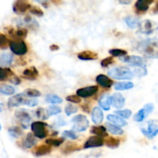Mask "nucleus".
<instances>
[{
  "label": "nucleus",
  "mask_w": 158,
  "mask_h": 158,
  "mask_svg": "<svg viewBox=\"0 0 158 158\" xmlns=\"http://www.w3.org/2000/svg\"><path fill=\"white\" fill-rule=\"evenodd\" d=\"M149 114H150L145 110V108L143 107L142 109H140V110H138V112L136 113V114H134L133 118H134V121L139 122V123H140V122L143 121V120H145V118H146Z\"/></svg>",
  "instance_id": "nucleus-33"
},
{
  "label": "nucleus",
  "mask_w": 158,
  "mask_h": 158,
  "mask_svg": "<svg viewBox=\"0 0 158 158\" xmlns=\"http://www.w3.org/2000/svg\"><path fill=\"white\" fill-rule=\"evenodd\" d=\"M15 117L18 120V121L19 122L20 125H21L23 129L26 130L29 128L30 122L32 120V117L26 110H17L15 112Z\"/></svg>",
  "instance_id": "nucleus-6"
},
{
  "label": "nucleus",
  "mask_w": 158,
  "mask_h": 158,
  "mask_svg": "<svg viewBox=\"0 0 158 158\" xmlns=\"http://www.w3.org/2000/svg\"><path fill=\"white\" fill-rule=\"evenodd\" d=\"M26 100V96L23 93H22V94H16V95H14L12 97H10L8 100L7 105L9 108L17 107V106H21V105H24Z\"/></svg>",
  "instance_id": "nucleus-12"
},
{
  "label": "nucleus",
  "mask_w": 158,
  "mask_h": 158,
  "mask_svg": "<svg viewBox=\"0 0 158 158\" xmlns=\"http://www.w3.org/2000/svg\"><path fill=\"white\" fill-rule=\"evenodd\" d=\"M103 144H104V140L103 138L97 137V136H92V137H89L87 140L85 142L83 148L89 149V148H100V147H103Z\"/></svg>",
  "instance_id": "nucleus-13"
},
{
  "label": "nucleus",
  "mask_w": 158,
  "mask_h": 158,
  "mask_svg": "<svg viewBox=\"0 0 158 158\" xmlns=\"http://www.w3.org/2000/svg\"><path fill=\"white\" fill-rule=\"evenodd\" d=\"M66 100L68 102L73 103H81L82 99L79 97L77 95H69L66 97Z\"/></svg>",
  "instance_id": "nucleus-46"
},
{
  "label": "nucleus",
  "mask_w": 158,
  "mask_h": 158,
  "mask_svg": "<svg viewBox=\"0 0 158 158\" xmlns=\"http://www.w3.org/2000/svg\"><path fill=\"white\" fill-rule=\"evenodd\" d=\"M114 113L116 114V115L121 117L123 120L124 119H129L132 115V111L131 110H121L114 111Z\"/></svg>",
  "instance_id": "nucleus-42"
},
{
  "label": "nucleus",
  "mask_w": 158,
  "mask_h": 158,
  "mask_svg": "<svg viewBox=\"0 0 158 158\" xmlns=\"http://www.w3.org/2000/svg\"><path fill=\"white\" fill-rule=\"evenodd\" d=\"M9 47L12 53L17 56H23L28 52V47L23 40H9Z\"/></svg>",
  "instance_id": "nucleus-5"
},
{
  "label": "nucleus",
  "mask_w": 158,
  "mask_h": 158,
  "mask_svg": "<svg viewBox=\"0 0 158 158\" xmlns=\"http://www.w3.org/2000/svg\"><path fill=\"white\" fill-rule=\"evenodd\" d=\"M120 60L123 63H128L134 66H140L143 65V58L138 56H125L120 57Z\"/></svg>",
  "instance_id": "nucleus-14"
},
{
  "label": "nucleus",
  "mask_w": 158,
  "mask_h": 158,
  "mask_svg": "<svg viewBox=\"0 0 158 158\" xmlns=\"http://www.w3.org/2000/svg\"><path fill=\"white\" fill-rule=\"evenodd\" d=\"M29 12L32 14V15H35L38 17H42L43 16V11L40 9L38 6H32L31 8L29 9Z\"/></svg>",
  "instance_id": "nucleus-45"
},
{
  "label": "nucleus",
  "mask_w": 158,
  "mask_h": 158,
  "mask_svg": "<svg viewBox=\"0 0 158 158\" xmlns=\"http://www.w3.org/2000/svg\"><path fill=\"white\" fill-rule=\"evenodd\" d=\"M71 122L73 123L72 131H78V132H83L87 130L89 126V122L86 116L79 114L75 116L71 120Z\"/></svg>",
  "instance_id": "nucleus-3"
},
{
  "label": "nucleus",
  "mask_w": 158,
  "mask_h": 158,
  "mask_svg": "<svg viewBox=\"0 0 158 158\" xmlns=\"http://www.w3.org/2000/svg\"><path fill=\"white\" fill-rule=\"evenodd\" d=\"M2 130V126H1V123H0V131Z\"/></svg>",
  "instance_id": "nucleus-56"
},
{
  "label": "nucleus",
  "mask_w": 158,
  "mask_h": 158,
  "mask_svg": "<svg viewBox=\"0 0 158 158\" xmlns=\"http://www.w3.org/2000/svg\"><path fill=\"white\" fill-rule=\"evenodd\" d=\"M143 108H145L146 110L148 111L149 114H151L154 110V105L153 104V103H147V104L144 105Z\"/></svg>",
  "instance_id": "nucleus-52"
},
{
  "label": "nucleus",
  "mask_w": 158,
  "mask_h": 158,
  "mask_svg": "<svg viewBox=\"0 0 158 158\" xmlns=\"http://www.w3.org/2000/svg\"><path fill=\"white\" fill-rule=\"evenodd\" d=\"M156 29H157V23L152 20H143L139 24V31L145 35H151Z\"/></svg>",
  "instance_id": "nucleus-8"
},
{
  "label": "nucleus",
  "mask_w": 158,
  "mask_h": 158,
  "mask_svg": "<svg viewBox=\"0 0 158 158\" xmlns=\"http://www.w3.org/2000/svg\"><path fill=\"white\" fill-rule=\"evenodd\" d=\"M52 151V147L47 144H42L36 147L32 150V154L36 157H42V156L48 155Z\"/></svg>",
  "instance_id": "nucleus-17"
},
{
  "label": "nucleus",
  "mask_w": 158,
  "mask_h": 158,
  "mask_svg": "<svg viewBox=\"0 0 158 158\" xmlns=\"http://www.w3.org/2000/svg\"><path fill=\"white\" fill-rule=\"evenodd\" d=\"M142 134L148 137L150 140L154 139L156 136L157 135L158 133V127H157V121L156 120H150L148 122V128H140Z\"/></svg>",
  "instance_id": "nucleus-7"
},
{
  "label": "nucleus",
  "mask_w": 158,
  "mask_h": 158,
  "mask_svg": "<svg viewBox=\"0 0 158 158\" xmlns=\"http://www.w3.org/2000/svg\"><path fill=\"white\" fill-rule=\"evenodd\" d=\"M106 119L110 122H112L113 123H114V125L119 127H125L127 125L126 120L122 119L121 117H118L117 115H115V114H109L106 117Z\"/></svg>",
  "instance_id": "nucleus-24"
},
{
  "label": "nucleus",
  "mask_w": 158,
  "mask_h": 158,
  "mask_svg": "<svg viewBox=\"0 0 158 158\" xmlns=\"http://www.w3.org/2000/svg\"><path fill=\"white\" fill-rule=\"evenodd\" d=\"M123 21L127 25V26H129L130 28H132V29L138 27L139 24H140L138 18L133 16V15H128V16L124 17Z\"/></svg>",
  "instance_id": "nucleus-29"
},
{
  "label": "nucleus",
  "mask_w": 158,
  "mask_h": 158,
  "mask_svg": "<svg viewBox=\"0 0 158 158\" xmlns=\"http://www.w3.org/2000/svg\"><path fill=\"white\" fill-rule=\"evenodd\" d=\"M91 119H92V121L96 124H100L103 122V113L99 106H95L93 109L92 113H91Z\"/></svg>",
  "instance_id": "nucleus-20"
},
{
  "label": "nucleus",
  "mask_w": 158,
  "mask_h": 158,
  "mask_svg": "<svg viewBox=\"0 0 158 158\" xmlns=\"http://www.w3.org/2000/svg\"><path fill=\"white\" fill-rule=\"evenodd\" d=\"M96 81L103 88H110L114 85V81L110 78L103 74H100L96 77Z\"/></svg>",
  "instance_id": "nucleus-19"
},
{
  "label": "nucleus",
  "mask_w": 158,
  "mask_h": 158,
  "mask_svg": "<svg viewBox=\"0 0 158 158\" xmlns=\"http://www.w3.org/2000/svg\"><path fill=\"white\" fill-rule=\"evenodd\" d=\"M12 75H14V73L9 68H2L0 66V81L9 80Z\"/></svg>",
  "instance_id": "nucleus-35"
},
{
  "label": "nucleus",
  "mask_w": 158,
  "mask_h": 158,
  "mask_svg": "<svg viewBox=\"0 0 158 158\" xmlns=\"http://www.w3.org/2000/svg\"><path fill=\"white\" fill-rule=\"evenodd\" d=\"M47 127V123L41 121H35L31 123V130L34 137L40 139L46 138L48 135Z\"/></svg>",
  "instance_id": "nucleus-4"
},
{
  "label": "nucleus",
  "mask_w": 158,
  "mask_h": 158,
  "mask_svg": "<svg viewBox=\"0 0 158 158\" xmlns=\"http://www.w3.org/2000/svg\"><path fill=\"white\" fill-rule=\"evenodd\" d=\"M8 133L12 137L15 139H19L23 137V131L20 127L16 126H12L8 129Z\"/></svg>",
  "instance_id": "nucleus-30"
},
{
  "label": "nucleus",
  "mask_w": 158,
  "mask_h": 158,
  "mask_svg": "<svg viewBox=\"0 0 158 158\" xmlns=\"http://www.w3.org/2000/svg\"><path fill=\"white\" fill-rule=\"evenodd\" d=\"M45 100L51 104H58V103H63V99L56 94H48L46 96Z\"/></svg>",
  "instance_id": "nucleus-36"
},
{
  "label": "nucleus",
  "mask_w": 158,
  "mask_h": 158,
  "mask_svg": "<svg viewBox=\"0 0 158 158\" xmlns=\"http://www.w3.org/2000/svg\"><path fill=\"white\" fill-rule=\"evenodd\" d=\"M134 84L131 81H123V82H117L114 84V89L116 90L122 91L127 90V89H131L134 88Z\"/></svg>",
  "instance_id": "nucleus-27"
},
{
  "label": "nucleus",
  "mask_w": 158,
  "mask_h": 158,
  "mask_svg": "<svg viewBox=\"0 0 158 158\" xmlns=\"http://www.w3.org/2000/svg\"><path fill=\"white\" fill-rule=\"evenodd\" d=\"M38 99H26L24 103V105L30 106V107H33V106H35L36 105H38Z\"/></svg>",
  "instance_id": "nucleus-48"
},
{
  "label": "nucleus",
  "mask_w": 158,
  "mask_h": 158,
  "mask_svg": "<svg viewBox=\"0 0 158 158\" xmlns=\"http://www.w3.org/2000/svg\"><path fill=\"white\" fill-rule=\"evenodd\" d=\"M98 92V86H89L86 87H83L78 89L77 90V95L79 97H83V98H87L92 96L95 95Z\"/></svg>",
  "instance_id": "nucleus-11"
},
{
  "label": "nucleus",
  "mask_w": 158,
  "mask_h": 158,
  "mask_svg": "<svg viewBox=\"0 0 158 158\" xmlns=\"http://www.w3.org/2000/svg\"><path fill=\"white\" fill-rule=\"evenodd\" d=\"M46 111H47V114L48 115H49V117H50V116L57 115V114H60L62 110L60 106H56V105H50V106L46 109Z\"/></svg>",
  "instance_id": "nucleus-40"
},
{
  "label": "nucleus",
  "mask_w": 158,
  "mask_h": 158,
  "mask_svg": "<svg viewBox=\"0 0 158 158\" xmlns=\"http://www.w3.org/2000/svg\"><path fill=\"white\" fill-rule=\"evenodd\" d=\"M137 50L149 58H157L158 41L157 38L148 39L139 43Z\"/></svg>",
  "instance_id": "nucleus-1"
},
{
  "label": "nucleus",
  "mask_w": 158,
  "mask_h": 158,
  "mask_svg": "<svg viewBox=\"0 0 158 158\" xmlns=\"http://www.w3.org/2000/svg\"><path fill=\"white\" fill-rule=\"evenodd\" d=\"M37 140L34 137L32 133H29L26 134V137L22 141H19L17 145L23 149H30L36 145Z\"/></svg>",
  "instance_id": "nucleus-10"
},
{
  "label": "nucleus",
  "mask_w": 158,
  "mask_h": 158,
  "mask_svg": "<svg viewBox=\"0 0 158 158\" xmlns=\"http://www.w3.org/2000/svg\"><path fill=\"white\" fill-rule=\"evenodd\" d=\"M154 2V1H147V0H138L135 2V10L137 13H143L149 9L150 6Z\"/></svg>",
  "instance_id": "nucleus-18"
},
{
  "label": "nucleus",
  "mask_w": 158,
  "mask_h": 158,
  "mask_svg": "<svg viewBox=\"0 0 158 158\" xmlns=\"http://www.w3.org/2000/svg\"><path fill=\"white\" fill-rule=\"evenodd\" d=\"M106 131H109L110 134H112L113 135L116 136H120L123 135V131L119 127L115 126V125L112 124V123H106Z\"/></svg>",
  "instance_id": "nucleus-31"
},
{
  "label": "nucleus",
  "mask_w": 158,
  "mask_h": 158,
  "mask_svg": "<svg viewBox=\"0 0 158 158\" xmlns=\"http://www.w3.org/2000/svg\"><path fill=\"white\" fill-rule=\"evenodd\" d=\"M9 40H8L6 35L0 32V48L3 47V46H6L7 45V43H9Z\"/></svg>",
  "instance_id": "nucleus-49"
},
{
  "label": "nucleus",
  "mask_w": 158,
  "mask_h": 158,
  "mask_svg": "<svg viewBox=\"0 0 158 158\" xmlns=\"http://www.w3.org/2000/svg\"><path fill=\"white\" fill-rule=\"evenodd\" d=\"M111 105L117 109H121L125 105V98L120 93H115L111 96Z\"/></svg>",
  "instance_id": "nucleus-15"
},
{
  "label": "nucleus",
  "mask_w": 158,
  "mask_h": 158,
  "mask_svg": "<svg viewBox=\"0 0 158 158\" xmlns=\"http://www.w3.org/2000/svg\"><path fill=\"white\" fill-rule=\"evenodd\" d=\"M78 111V107L74 105L68 104L67 106L65 107V114L67 116H71L72 114H76Z\"/></svg>",
  "instance_id": "nucleus-44"
},
{
  "label": "nucleus",
  "mask_w": 158,
  "mask_h": 158,
  "mask_svg": "<svg viewBox=\"0 0 158 158\" xmlns=\"http://www.w3.org/2000/svg\"><path fill=\"white\" fill-rule=\"evenodd\" d=\"M119 2L120 4H125V5H128V4H131V1H119Z\"/></svg>",
  "instance_id": "nucleus-55"
},
{
  "label": "nucleus",
  "mask_w": 158,
  "mask_h": 158,
  "mask_svg": "<svg viewBox=\"0 0 158 158\" xmlns=\"http://www.w3.org/2000/svg\"><path fill=\"white\" fill-rule=\"evenodd\" d=\"M32 5L27 1H23V0H17L14 2L12 5V10L15 14L18 15H23L25 12L29 10Z\"/></svg>",
  "instance_id": "nucleus-9"
},
{
  "label": "nucleus",
  "mask_w": 158,
  "mask_h": 158,
  "mask_svg": "<svg viewBox=\"0 0 158 158\" xmlns=\"http://www.w3.org/2000/svg\"><path fill=\"white\" fill-rule=\"evenodd\" d=\"M114 63V57L109 56V57H106V58L103 59V60L100 62V65H101L103 67L106 68V67H107V66H109L110 65L113 64Z\"/></svg>",
  "instance_id": "nucleus-47"
},
{
  "label": "nucleus",
  "mask_w": 158,
  "mask_h": 158,
  "mask_svg": "<svg viewBox=\"0 0 158 158\" xmlns=\"http://www.w3.org/2000/svg\"><path fill=\"white\" fill-rule=\"evenodd\" d=\"M62 136L63 138H68L70 140H77L79 137V136L73 131H64L62 133Z\"/></svg>",
  "instance_id": "nucleus-43"
},
{
  "label": "nucleus",
  "mask_w": 158,
  "mask_h": 158,
  "mask_svg": "<svg viewBox=\"0 0 158 158\" xmlns=\"http://www.w3.org/2000/svg\"><path fill=\"white\" fill-rule=\"evenodd\" d=\"M35 116H36L37 118L41 119V120H47L49 118V115L47 114V111H46V109H44V108L40 107L36 110L35 111Z\"/></svg>",
  "instance_id": "nucleus-41"
},
{
  "label": "nucleus",
  "mask_w": 158,
  "mask_h": 158,
  "mask_svg": "<svg viewBox=\"0 0 158 158\" xmlns=\"http://www.w3.org/2000/svg\"><path fill=\"white\" fill-rule=\"evenodd\" d=\"M15 92V89L13 86L8 84H1L0 85V94L6 96L13 95Z\"/></svg>",
  "instance_id": "nucleus-32"
},
{
  "label": "nucleus",
  "mask_w": 158,
  "mask_h": 158,
  "mask_svg": "<svg viewBox=\"0 0 158 158\" xmlns=\"http://www.w3.org/2000/svg\"><path fill=\"white\" fill-rule=\"evenodd\" d=\"M109 53L112 57H123L127 55V51L123 49H111Z\"/></svg>",
  "instance_id": "nucleus-38"
},
{
  "label": "nucleus",
  "mask_w": 158,
  "mask_h": 158,
  "mask_svg": "<svg viewBox=\"0 0 158 158\" xmlns=\"http://www.w3.org/2000/svg\"><path fill=\"white\" fill-rule=\"evenodd\" d=\"M40 2L44 8L49 7V6H48V2L46 1H41V2Z\"/></svg>",
  "instance_id": "nucleus-54"
},
{
  "label": "nucleus",
  "mask_w": 158,
  "mask_h": 158,
  "mask_svg": "<svg viewBox=\"0 0 158 158\" xmlns=\"http://www.w3.org/2000/svg\"><path fill=\"white\" fill-rule=\"evenodd\" d=\"M23 94H25L26 97H32V98H37V97H40V96H41V93H40V91H39L38 89H31V88L25 89Z\"/></svg>",
  "instance_id": "nucleus-39"
},
{
  "label": "nucleus",
  "mask_w": 158,
  "mask_h": 158,
  "mask_svg": "<svg viewBox=\"0 0 158 158\" xmlns=\"http://www.w3.org/2000/svg\"><path fill=\"white\" fill-rule=\"evenodd\" d=\"M45 142L49 146L57 148V147H60V145H62L64 143L65 138H63V137H60V138H52V137H50V138L46 139Z\"/></svg>",
  "instance_id": "nucleus-34"
},
{
  "label": "nucleus",
  "mask_w": 158,
  "mask_h": 158,
  "mask_svg": "<svg viewBox=\"0 0 158 158\" xmlns=\"http://www.w3.org/2000/svg\"><path fill=\"white\" fill-rule=\"evenodd\" d=\"M104 143L107 148L111 149H116L118 148L120 144V140L114 137H109L104 140Z\"/></svg>",
  "instance_id": "nucleus-28"
},
{
  "label": "nucleus",
  "mask_w": 158,
  "mask_h": 158,
  "mask_svg": "<svg viewBox=\"0 0 158 158\" xmlns=\"http://www.w3.org/2000/svg\"><path fill=\"white\" fill-rule=\"evenodd\" d=\"M66 123H66V121H65L64 120V118H63V116L57 117V119L56 120V122H55V125L56 127L65 126V125H66Z\"/></svg>",
  "instance_id": "nucleus-50"
},
{
  "label": "nucleus",
  "mask_w": 158,
  "mask_h": 158,
  "mask_svg": "<svg viewBox=\"0 0 158 158\" xmlns=\"http://www.w3.org/2000/svg\"><path fill=\"white\" fill-rule=\"evenodd\" d=\"M13 61V55L8 52H2L0 53V66H10Z\"/></svg>",
  "instance_id": "nucleus-23"
},
{
  "label": "nucleus",
  "mask_w": 158,
  "mask_h": 158,
  "mask_svg": "<svg viewBox=\"0 0 158 158\" xmlns=\"http://www.w3.org/2000/svg\"><path fill=\"white\" fill-rule=\"evenodd\" d=\"M79 150H80V147L78 145L72 143V142H68L61 148V152L62 154L67 155V154L75 152V151H79Z\"/></svg>",
  "instance_id": "nucleus-26"
},
{
  "label": "nucleus",
  "mask_w": 158,
  "mask_h": 158,
  "mask_svg": "<svg viewBox=\"0 0 158 158\" xmlns=\"http://www.w3.org/2000/svg\"><path fill=\"white\" fill-rule=\"evenodd\" d=\"M39 75L40 74H39V71L37 70L36 67L31 66V67L27 68V69L23 71L22 77L23 79H26V80L33 81V80H35L38 78Z\"/></svg>",
  "instance_id": "nucleus-16"
},
{
  "label": "nucleus",
  "mask_w": 158,
  "mask_h": 158,
  "mask_svg": "<svg viewBox=\"0 0 158 158\" xmlns=\"http://www.w3.org/2000/svg\"><path fill=\"white\" fill-rule=\"evenodd\" d=\"M77 57L80 60H84V61H89V60H96L98 59V54L93 51L86 50L80 52L77 54Z\"/></svg>",
  "instance_id": "nucleus-21"
},
{
  "label": "nucleus",
  "mask_w": 158,
  "mask_h": 158,
  "mask_svg": "<svg viewBox=\"0 0 158 158\" xmlns=\"http://www.w3.org/2000/svg\"><path fill=\"white\" fill-rule=\"evenodd\" d=\"M108 75L116 80H131L134 77L132 70L125 66L112 68L108 71Z\"/></svg>",
  "instance_id": "nucleus-2"
},
{
  "label": "nucleus",
  "mask_w": 158,
  "mask_h": 158,
  "mask_svg": "<svg viewBox=\"0 0 158 158\" xmlns=\"http://www.w3.org/2000/svg\"><path fill=\"white\" fill-rule=\"evenodd\" d=\"M49 49L51 51H57L58 49H60V46L56 44H52L49 46Z\"/></svg>",
  "instance_id": "nucleus-53"
},
{
  "label": "nucleus",
  "mask_w": 158,
  "mask_h": 158,
  "mask_svg": "<svg viewBox=\"0 0 158 158\" xmlns=\"http://www.w3.org/2000/svg\"><path fill=\"white\" fill-rule=\"evenodd\" d=\"M99 105L104 110H109L111 106V96L108 94H104L99 99Z\"/></svg>",
  "instance_id": "nucleus-22"
},
{
  "label": "nucleus",
  "mask_w": 158,
  "mask_h": 158,
  "mask_svg": "<svg viewBox=\"0 0 158 158\" xmlns=\"http://www.w3.org/2000/svg\"><path fill=\"white\" fill-rule=\"evenodd\" d=\"M90 133L99 137H107L108 134L106 129L103 126H92L90 128Z\"/></svg>",
  "instance_id": "nucleus-25"
},
{
  "label": "nucleus",
  "mask_w": 158,
  "mask_h": 158,
  "mask_svg": "<svg viewBox=\"0 0 158 158\" xmlns=\"http://www.w3.org/2000/svg\"><path fill=\"white\" fill-rule=\"evenodd\" d=\"M133 74L137 77H144L148 74V69H147L146 66H134V71H132Z\"/></svg>",
  "instance_id": "nucleus-37"
},
{
  "label": "nucleus",
  "mask_w": 158,
  "mask_h": 158,
  "mask_svg": "<svg viewBox=\"0 0 158 158\" xmlns=\"http://www.w3.org/2000/svg\"><path fill=\"white\" fill-rule=\"evenodd\" d=\"M9 81L14 85H19L21 83V80H20V79L17 77V76H15V74H14V75H12V77H9Z\"/></svg>",
  "instance_id": "nucleus-51"
}]
</instances>
